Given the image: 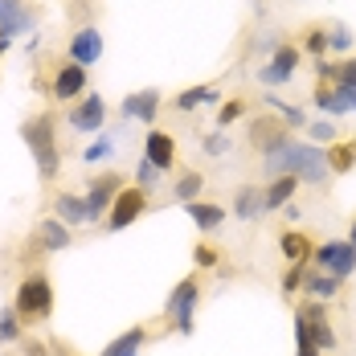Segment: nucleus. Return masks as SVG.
Listing matches in <instances>:
<instances>
[{
  "mask_svg": "<svg viewBox=\"0 0 356 356\" xmlns=\"http://www.w3.org/2000/svg\"><path fill=\"white\" fill-rule=\"evenodd\" d=\"M266 172H270V177H283V172H291V177H299L303 184H327V180H332L327 152H323V147H316V143H307V140H286V143H279V147L266 156Z\"/></svg>",
  "mask_w": 356,
  "mask_h": 356,
  "instance_id": "nucleus-1",
  "label": "nucleus"
},
{
  "mask_svg": "<svg viewBox=\"0 0 356 356\" xmlns=\"http://www.w3.org/2000/svg\"><path fill=\"white\" fill-rule=\"evenodd\" d=\"M21 140L29 143V156L37 160V172L41 180H54L62 172V156H58V127H54V115L41 111L33 119L21 123Z\"/></svg>",
  "mask_w": 356,
  "mask_h": 356,
  "instance_id": "nucleus-2",
  "label": "nucleus"
},
{
  "mask_svg": "<svg viewBox=\"0 0 356 356\" xmlns=\"http://www.w3.org/2000/svg\"><path fill=\"white\" fill-rule=\"evenodd\" d=\"M13 307L25 323H37V320H49L54 312V283L45 275H25L17 291H13Z\"/></svg>",
  "mask_w": 356,
  "mask_h": 356,
  "instance_id": "nucleus-3",
  "label": "nucleus"
},
{
  "mask_svg": "<svg viewBox=\"0 0 356 356\" xmlns=\"http://www.w3.org/2000/svg\"><path fill=\"white\" fill-rule=\"evenodd\" d=\"M197 303H201V283L188 275V279H180L172 286V295H168V303H164V316L172 320V332L177 336H193V316H197Z\"/></svg>",
  "mask_w": 356,
  "mask_h": 356,
  "instance_id": "nucleus-4",
  "label": "nucleus"
},
{
  "mask_svg": "<svg viewBox=\"0 0 356 356\" xmlns=\"http://www.w3.org/2000/svg\"><path fill=\"white\" fill-rule=\"evenodd\" d=\"M299 66H303V49L291 45V41H283V45L258 66V82H262V86H283V82H291V78L299 74Z\"/></svg>",
  "mask_w": 356,
  "mask_h": 356,
  "instance_id": "nucleus-5",
  "label": "nucleus"
},
{
  "mask_svg": "<svg viewBox=\"0 0 356 356\" xmlns=\"http://www.w3.org/2000/svg\"><path fill=\"white\" fill-rule=\"evenodd\" d=\"M312 262H316V270H323V275H332V279H348V275H356V246L344 238V242H323V246H316V254H312Z\"/></svg>",
  "mask_w": 356,
  "mask_h": 356,
  "instance_id": "nucleus-6",
  "label": "nucleus"
},
{
  "mask_svg": "<svg viewBox=\"0 0 356 356\" xmlns=\"http://www.w3.org/2000/svg\"><path fill=\"white\" fill-rule=\"evenodd\" d=\"M123 188H127V184H123V177H119L115 168H107V172H99V177L90 180V188H86V213H90V225L111 213V205H115V197H119Z\"/></svg>",
  "mask_w": 356,
  "mask_h": 356,
  "instance_id": "nucleus-7",
  "label": "nucleus"
},
{
  "mask_svg": "<svg viewBox=\"0 0 356 356\" xmlns=\"http://www.w3.org/2000/svg\"><path fill=\"white\" fill-rule=\"evenodd\" d=\"M303 327H307V336H312V344L320 348V353H332L340 340H336V327L327 320V307H323L320 299H307V303H299V312H295Z\"/></svg>",
  "mask_w": 356,
  "mask_h": 356,
  "instance_id": "nucleus-8",
  "label": "nucleus"
},
{
  "mask_svg": "<svg viewBox=\"0 0 356 356\" xmlns=\"http://www.w3.org/2000/svg\"><path fill=\"white\" fill-rule=\"evenodd\" d=\"M66 123H70L78 136H99V131L107 127V99H103V95H82L70 107Z\"/></svg>",
  "mask_w": 356,
  "mask_h": 356,
  "instance_id": "nucleus-9",
  "label": "nucleus"
},
{
  "mask_svg": "<svg viewBox=\"0 0 356 356\" xmlns=\"http://www.w3.org/2000/svg\"><path fill=\"white\" fill-rule=\"evenodd\" d=\"M147 209V193H143L140 184H127L119 197H115V205H111L107 213V229L111 234H119V229H127V225H136Z\"/></svg>",
  "mask_w": 356,
  "mask_h": 356,
  "instance_id": "nucleus-10",
  "label": "nucleus"
},
{
  "mask_svg": "<svg viewBox=\"0 0 356 356\" xmlns=\"http://www.w3.org/2000/svg\"><path fill=\"white\" fill-rule=\"evenodd\" d=\"M312 107L320 111L323 119L353 115V111H356V90H353V86H332V82H320V86L312 90Z\"/></svg>",
  "mask_w": 356,
  "mask_h": 356,
  "instance_id": "nucleus-11",
  "label": "nucleus"
},
{
  "mask_svg": "<svg viewBox=\"0 0 356 356\" xmlns=\"http://www.w3.org/2000/svg\"><path fill=\"white\" fill-rule=\"evenodd\" d=\"M49 95L58 99V103H74V99H82L86 95V70L78 66V62H62L54 78H49Z\"/></svg>",
  "mask_w": 356,
  "mask_h": 356,
  "instance_id": "nucleus-12",
  "label": "nucleus"
},
{
  "mask_svg": "<svg viewBox=\"0 0 356 356\" xmlns=\"http://www.w3.org/2000/svg\"><path fill=\"white\" fill-rule=\"evenodd\" d=\"M143 160L152 168H160V172H172L177 168V140L168 131H160V127H147V136H143Z\"/></svg>",
  "mask_w": 356,
  "mask_h": 356,
  "instance_id": "nucleus-13",
  "label": "nucleus"
},
{
  "mask_svg": "<svg viewBox=\"0 0 356 356\" xmlns=\"http://www.w3.org/2000/svg\"><path fill=\"white\" fill-rule=\"evenodd\" d=\"M160 103H164V99H160V90H152V86H147V90L127 95V99L119 103V115H123V119H136V123H143V127H152V123L160 119Z\"/></svg>",
  "mask_w": 356,
  "mask_h": 356,
  "instance_id": "nucleus-14",
  "label": "nucleus"
},
{
  "mask_svg": "<svg viewBox=\"0 0 356 356\" xmlns=\"http://www.w3.org/2000/svg\"><path fill=\"white\" fill-rule=\"evenodd\" d=\"M70 246V225L62 221V217H45V221H37V238L25 246V258L33 254V250H45V254H58V250Z\"/></svg>",
  "mask_w": 356,
  "mask_h": 356,
  "instance_id": "nucleus-15",
  "label": "nucleus"
},
{
  "mask_svg": "<svg viewBox=\"0 0 356 356\" xmlns=\"http://www.w3.org/2000/svg\"><path fill=\"white\" fill-rule=\"evenodd\" d=\"M37 25V13L25 0H0V37H21Z\"/></svg>",
  "mask_w": 356,
  "mask_h": 356,
  "instance_id": "nucleus-16",
  "label": "nucleus"
},
{
  "mask_svg": "<svg viewBox=\"0 0 356 356\" xmlns=\"http://www.w3.org/2000/svg\"><path fill=\"white\" fill-rule=\"evenodd\" d=\"M99 58H103V33H99L95 25H82V29L70 37V62H78L82 70H90Z\"/></svg>",
  "mask_w": 356,
  "mask_h": 356,
  "instance_id": "nucleus-17",
  "label": "nucleus"
},
{
  "mask_svg": "<svg viewBox=\"0 0 356 356\" xmlns=\"http://www.w3.org/2000/svg\"><path fill=\"white\" fill-rule=\"evenodd\" d=\"M286 140H291V127H286L283 119H254V123H250V143H254L262 156H270V152Z\"/></svg>",
  "mask_w": 356,
  "mask_h": 356,
  "instance_id": "nucleus-18",
  "label": "nucleus"
},
{
  "mask_svg": "<svg viewBox=\"0 0 356 356\" xmlns=\"http://www.w3.org/2000/svg\"><path fill=\"white\" fill-rule=\"evenodd\" d=\"M177 111H197V107H221V86L217 82H201V86H188L172 99Z\"/></svg>",
  "mask_w": 356,
  "mask_h": 356,
  "instance_id": "nucleus-19",
  "label": "nucleus"
},
{
  "mask_svg": "<svg viewBox=\"0 0 356 356\" xmlns=\"http://www.w3.org/2000/svg\"><path fill=\"white\" fill-rule=\"evenodd\" d=\"M266 213V197H262V188L258 184H242L238 193H234V217L238 221H258V217Z\"/></svg>",
  "mask_w": 356,
  "mask_h": 356,
  "instance_id": "nucleus-20",
  "label": "nucleus"
},
{
  "mask_svg": "<svg viewBox=\"0 0 356 356\" xmlns=\"http://www.w3.org/2000/svg\"><path fill=\"white\" fill-rule=\"evenodd\" d=\"M279 250H283L286 266H307L312 254H316V246L307 242V234H299V229H283L279 234Z\"/></svg>",
  "mask_w": 356,
  "mask_h": 356,
  "instance_id": "nucleus-21",
  "label": "nucleus"
},
{
  "mask_svg": "<svg viewBox=\"0 0 356 356\" xmlns=\"http://www.w3.org/2000/svg\"><path fill=\"white\" fill-rule=\"evenodd\" d=\"M299 184L303 180L291 177V172H283V177H275L266 188H262V197H266V213H275V209H286L291 205V197L299 193Z\"/></svg>",
  "mask_w": 356,
  "mask_h": 356,
  "instance_id": "nucleus-22",
  "label": "nucleus"
},
{
  "mask_svg": "<svg viewBox=\"0 0 356 356\" xmlns=\"http://www.w3.org/2000/svg\"><path fill=\"white\" fill-rule=\"evenodd\" d=\"M184 213H188V221H193L201 234H213V229L225 225V209L213 205V201H188V205H184Z\"/></svg>",
  "mask_w": 356,
  "mask_h": 356,
  "instance_id": "nucleus-23",
  "label": "nucleus"
},
{
  "mask_svg": "<svg viewBox=\"0 0 356 356\" xmlns=\"http://www.w3.org/2000/svg\"><path fill=\"white\" fill-rule=\"evenodd\" d=\"M54 213L62 217L66 225H90L86 197H78V193H58V197H54Z\"/></svg>",
  "mask_w": 356,
  "mask_h": 356,
  "instance_id": "nucleus-24",
  "label": "nucleus"
},
{
  "mask_svg": "<svg viewBox=\"0 0 356 356\" xmlns=\"http://www.w3.org/2000/svg\"><path fill=\"white\" fill-rule=\"evenodd\" d=\"M143 340H147V327H143V323H136V327H127L123 336H115V340H111L99 356H140Z\"/></svg>",
  "mask_w": 356,
  "mask_h": 356,
  "instance_id": "nucleus-25",
  "label": "nucleus"
},
{
  "mask_svg": "<svg viewBox=\"0 0 356 356\" xmlns=\"http://www.w3.org/2000/svg\"><path fill=\"white\" fill-rule=\"evenodd\" d=\"M323 152H327L332 177H344V172L356 168V140H340V143H332V147H323Z\"/></svg>",
  "mask_w": 356,
  "mask_h": 356,
  "instance_id": "nucleus-26",
  "label": "nucleus"
},
{
  "mask_svg": "<svg viewBox=\"0 0 356 356\" xmlns=\"http://www.w3.org/2000/svg\"><path fill=\"white\" fill-rule=\"evenodd\" d=\"M303 291H307L312 299L327 303V299L340 295V279H332V275H323V270H307V275H303Z\"/></svg>",
  "mask_w": 356,
  "mask_h": 356,
  "instance_id": "nucleus-27",
  "label": "nucleus"
},
{
  "mask_svg": "<svg viewBox=\"0 0 356 356\" xmlns=\"http://www.w3.org/2000/svg\"><path fill=\"white\" fill-rule=\"evenodd\" d=\"M303 131H307V143H316V147H332V143H340V127H336V119H316V123H307Z\"/></svg>",
  "mask_w": 356,
  "mask_h": 356,
  "instance_id": "nucleus-28",
  "label": "nucleus"
},
{
  "mask_svg": "<svg viewBox=\"0 0 356 356\" xmlns=\"http://www.w3.org/2000/svg\"><path fill=\"white\" fill-rule=\"evenodd\" d=\"M17 340H25V320H21L17 307L8 303V307L0 312V344H17Z\"/></svg>",
  "mask_w": 356,
  "mask_h": 356,
  "instance_id": "nucleus-29",
  "label": "nucleus"
},
{
  "mask_svg": "<svg viewBox=\"0 0 356 356\" xmlns=\"http://www.w3.org/2000/svg\"><path fill=\"white\" fill-rule=\"evenodd\" d=\"M262 103L279 111V119H283L286 127H307V115H303V107H295V103H283L279 95H262Z\"/></svg>",
  "mask_w": 356,
  "mask_h": 356,
  "instance_id": "nucleus-30",
  "label": "nucleus"
},
{
  "mask_svg": "<svg viewBox=\"0 0 356 356\" xmlns=\"http://www.w3.org/2000/svg\"><path fill=\"white\" fill-rule=\"evenodd\" d=\"M205 188V177L201 172H184V177L177 180V188H172V197H177L180 205H188V201H201L197 193Z\"/></svg>",
  "mask_w": 356,
  "mask_h": 356,
  "instance_id": "nucleus-31",
  "label": "nucleus"
},
{
  "mask_svg": "<svg viewBox=\"0 0 356 356\" xmlns=\"http://www.w3.org/2000/svg\"><path fill=\"white\" fill-rule=\"evenodd\" d=\"M111 156H115V140H111V136H103V131H99V136H95V143L82 152V160H86L90 168H95V164H107Z\"/></svg>",
  "mask_w": 356,
  "mask_h": 356,
  "instance_id": "nucleus-32",
  "label": "nucleus"
},
{
  "mask_svg": "<svg viewBox=\"0 0 356 356\" xmlns=\"http://www.w3.org/2000/svg\"><path fill=\"white\" fill-rule=\"evenodd\" d=\"M242 115H246V103H242V99H229V103H221V107H217V131L234 127Z\"/></svg>",
  "mask_w": 356,
  "mask_h": 356,
  "instance_id": "nucleus-33",
  "label": "nucleus"
},
{
  "mask_svg": "<svg viewBox=\"0 0 356 356\" xmlns=\"http://www.w3.org/2000/svg\"><path fill=\"white\" fill-rule=\"evenodd\" d=\"M327 49L348 54V49H353V29H348V25H332V29H327Z\"/></svg>",
  "mask_w": 356,
  "mask_h": 356,
  "instance_id": "nucleus-34",
  "label": "nucleus"
},
{
  "mask_svg": "<svg viewBox=\"0 0 356 356\" xmlns=\"http://www.w3.org/2000/svg\"><path fill=\"white\" fill-rule=\"evenodd\" d=\"M303 275H307V266H286V270H283V283H279V286H283L286 299L303 291Z\"/></svg>",
  "mask_w": 356,
  "mask_h": 356,
  "instance_id": "nucleus-35",
  "label": "nucleus"
},
{
  "mask_svg": "<svg viewBox=\"0 0 356 356\" xmlns=\"http://www.w3.org/2000/svg\"><path fill=\"white\" fill-rule=\"evenodd\" d=\"M303 49H307L312 58H323V54H327V29H323V25L307 29V41H303Z\"/></svg>",
  "mask_w": 356,
  "mask_h": 356,
  "instance_id": "nucleus-36",
  "label": "nucleus"
},
{
  "mask_svg": "<svg viewBox=\"0 0 356 356\" xmlns=\"http://www.w3.org/2000/svg\"><path fill=\"white\" fill-rule=\"evenodd\" d=\"M160 177H164V172H160V168H152V164H147V160H140V168H136V184H140L143 193H152V188H156V184H160Z\"/></svg>",
  "mask_w": 356,
  "mask_h": 356,
  "instance_id": "nucleus-37",
  "label": "nucleus"
},
{
  "mask_svg": "<svg viewBox=\"0 0 356 356\" xmlns=\"http://www.w3.org/2000/svg\"><path fill=\"white\" fill-rule=\"evenodd\" d=\"M295 344H299V353L295 356H323L316 344H312V336H307V327H303V320L295 316Z\"/></svg>",
  "mask_w": 356,
  "mask_h": 356,
  "instance_id": "nucleus-38",
  "label": "nucleus"
},
{
  "mask_svg": "<svg viewBox=\"0 0 356 356\" xmlns=\"http://www.w3.org/2000/svg\"><path fill=\"white\" fill-rule=\"evenodd\" d=\"M201 147H205V156H225V152H229V136H225V131H209V136L201 140Z\"/></svg>",
  "mask_w": 356,
  "mask_h": 356,
  "instance_id": "nucleus-39",
  "label": "nucleus"
},
{
  "mask_svg": "<svg viewBox=\"0 0 356 356\" xmlns=\"http://www.w3.org/2000/svg\"><path fill=\"white\" fill-rule=\"evenodd\" d=\"M193 262H197V266H201V270H213L217 262H221V254H217V250L209 246V242H201V246L193 250Z\"/></svg>",
  "mask_w": 356,
  "mask_h": 356,
  "instance_id": "nucleus-40",
  "label": "nucleus"
},
{
  "mask_svg": "<svg viewBox=\"0 0 356 356\" xmlns=\"http://www.w3.org/2000/svg\"><path fill=\"white\" fill-rule=\"evenodd\" d=\"M332 86H353V90H356V58L336 62V82H332Z\"/></svg>",
  "mask_w": 356,
  "mask_h": 356,
  "instance_id": "nucleus-41",
  "label": "nucleus"
},
{
  "mask_svg": "<svg viewBox=\"0 0 356 356\" xmlns=\"http://www.w3.org/2000/svg\"><path fill=\"white\" fill-rule=\"evenodd\" d=\"M312 70H316V78H320V82H336V62H323V58H316V62H312Z\"/></svg>",
  "mask_w": 356,
  "mask_h": 356,
  "instance_id": "nucleus-42",
  "label": "nucleus"
},
{
  "mask_svg": "<svg viewBox=\"0 0 356 356\" xmlns=\"http://www.w3.org/2000/svg\"><path fill=\"white\" fill-rule=\"evenodd\" d=\"M21 344H25V356H49V348H45V344H37V340H29V336H25Z\"/></svg>",
  "mask_w": 356,
  "mask_h": 356,
  "instance_id": "nucleus-43",
  "label": "nucleus"
},
{
  "mask_svg": "<svg viewBox=\"0 0 356 356\" xmlns=\"http://www.w3.org/2000/svg\"><path fill=\"white\" fill-rule=\"evenodd\" d=\"M348 242H353V246H356V221H353V229H348Z\"/></svg>",
  "mask_w": 356,
  "mask_h": 356,
  "instance_id": "nucleus-44",
  "label": "nucleus"
},
{
  "mask_svg": "<svg viewBox=\"0 0 356 356\" xmlns=\"http://www.w3.org/2000/svg\"><path fill=\"white\" fill-rule=\"evenodd\" d=\"M4 49H8V37H0V58H4Z\"/></svg>",
  "mask_w": 356,
  "mask_h": 356,
  "instance_id": "nucleus-45",
  "label": "nucleus"
}]
</instances>
